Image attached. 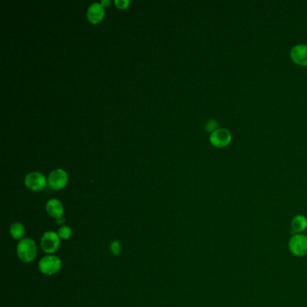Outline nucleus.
<instances>
[{
  "label": "nucleus",
  "instance_id": "f8f14e48",
  "mask_svg": "<svg viewBox=\"0 0 307 307\" xmlns=\"http://www.w3.org/2000/svg\"><path fill=\"white\" fill-rule=\"evenodd\" d=\"M25 233V226L19 221H15L10 226V234L15 240H21Z\"/></svg>",
  "mask_w": 307,
  "mask_h": 307
},
{
  "label": "nucleus",
  "instance_id": "6e6552de",
  "mask_svg": "<svg viewBox=\"0 0 307 307\" xmlns=\"http://www.w3.org/2000/svg\"><path fill=\"white\" fill-rule=\"evenodd\" d=\"M290 58L296 64L307 67V45L297 44L290 50Z\"/></svg>",
  "mask_w": 307,
  "mask_h": 307
},
{
  "label": "nucleus",
  "instance_id": "ddd939ff",
  "mask_svg": "<svg viewBox=\"0 0 307 307\" xmlns=\"http://www.w3.org/2000/svg\"><path fill=\"white\" fill-rule=\"evenodd\" d=\"M58 234L62 240H69L72 235V230H71V227L68 226V225H63L59 229Z\"/></svg>",
  "mask_w": 307,
  "mask_h": 307
},
{
  "label": "nucleus",
  "instance_id": "dca6fc26",
  "mask_svg": "<svg viewBox=\"0 0 307 307\" xmlns=\"http://www.w3.org/2000/svg\"><path fill=\"white\" fill-rule=\"evenodd\" d=\"M115 4L119 9H125L130 4V1H128V0H116Z\"/></svg>",
  "mask_w": 307,
  "mask_h": 307
},
{
  "label": "nucleus",
  "instance_id": "39448f33",
  "mask_svg": "<svg viewBox=\"0 0 307 307\" xmlns=\"http://www.w3.org/2000/svg\"><path fill=\"white\" fill-rule=\"evenodd\" d=\"M232 140V133L226 128H218L216 131L213 132L209 137L212 145L217 148L228 146Z\"/></svg>",
  "mask_w": 307,
  "mask_h": 307
},
{
  "label": "nucleus",
  "instance_id": "9b49d317",
  "mask_svg": "<svg viewBox=\"0 0 307 307\" xmlns=\"http://www.w3.org/2000/svg\"><path fill=\"white\" fill-rule=\"evenodd\" d=\"M291 228L294 232L302 233L307 229V218L303 215H297L294 217L291 221Z\"/></svg>",
  "mask_w": 307,
  "mask_h": 307
},
{
  "label": "nucleus",
  "instance_id": "1a4fd4ad",
  "mask_svg": "<svg viewBox=\"0 0 307 307\" xmlns=\"http://www.w3.org/2000/svg\"><path fill=\"white\" fill-rule=\"evenodd\" d=\"M105 10L100 3H94L88 7L87 12L88 19L92 24H98L104 18Z\"/></svg>",
  "mask_w": 307,
  "mask_h": 307
},
{
  "label": "nucleus",
  "instance_id": "f03ea898",
  "mask_svg": "<svg viewBox=\"0 0 307 307\" xmlns=\"http://www.w3.org/2000/svg\"><path fill=\"white\" fill-rule=\"evenodd\" d=\"M39 270L47 276L54 275L61 268V261L55 255H48L43 258L38 264Z\"/></svg>",
  "mask_w": 307,
  "mask_h": 307
},
{
  "label": "nucleus",
  "instance_id": "9d476101",
  "mask_svg": "<svg viewBox=\"0 0 307 307\" xmlns=\"http://www.w3.org/2000/svg\"><path fill=\"white\" fill-rule=\"evenodd\" d=\"M46 211L48 215L51 217H53L55 220H58L60 218H62L64 208L61 204V202L55 198L50 199L46 204Z\"/></svg>",
  "mask_w": 307,
  "mask_h": 307
},
{
  "label": "nucleus",
  "instance_id": "4468645a",
  "mask_svg": "<svg viewBox=\"0 0 307 307\" xmlns=\"http://www.w3.org/2000/svg\"><path fill=\"white\" fill-rule=\"evenodd\" d=\"M110 252L114 256H119L121 254L122 247L118 241H113L110 243Z\"/></svg>",
  "mask_w": 307,
  "mask_h": 307
},
{
  "label": "nucleus",
  "instance_id": "f3484780",
  "mask_svg": "<svg viewBox=\"0 0 307 307\" xmlns=\"http://www.w3.org/2000/svg\"><path fill=\"white\" fill-rule=\"evenodd\" d=\"M109 4H110V1H102L101 2V5H103V6L104 5H108Z\"/></svg>",
  "mask_w": 307,
  "mask_h": 307
},
{
  "label": "nucleus",
  "instance_id": "423d86ee",
  "mask_svg": "<svg viewBox=\"0 0 307 307\" xmlns=\"http://www.w3.org/2000/svg\"><path fill=\"white\" fill-rule=\"evenodd\" d=\"M45 176L40 172H31L25 178V186L32 191H41L46 186Z\"/></svg>",
  "mask_w": 307,
  "mask_h": 307
},
{
  "label": "nucleus",
  "instance_id": "20e7f679",
  "mask_svg": "<svg viewBox=\"0 0 307 307\" xmlns=\"http://www.w3.org/2000/svg\"><path fill=\"white\" fill-rule=\"evenodd\" d=\"M61 245V238L57 232L49 231L44 233L41 239V247L44 252L52 254L58 251Z\"/></svg>",
  "mask_w": 307,
  "mask_h": 307
},
{
  "label": "nucleus",
  "instance_id": "2eb2a0df",
  "mask_svg": "<svg viewBox=\"0 0 307 307\" xmlns=\"http://www.w3.org/2000/svg\"><path fill=\"white\" fill-rule=\"evenodd\" d=\"M217 126H218V124H217V120H215V119H209V120L207 122V124H206V130H207V132H210V134H211L213 132H215L218 129V128H217Z\"/></svg>",
  "mask_w": 307,
  "mask_h": 307
},
{
  "label": "nucleus",
  "instance_id": "a211bd4d",
  "mask_svg": "<svg viewBox=\"0 0 307 307\" xmlns=\"http://www.w3.org/2000/svg\"><path fill=\"white\" fill-rule=\"evenodd\" d=\"M56 222H57V223H62V222H64V219H63V218H60V219L56 220Z\"/></svg>",
  "mask_w": 307,
  "mask_h": 307
},
{
  "label": "nucleus",
  "instance_id": "7ed1b4c3",
  "mask_svg": "<svg viewBox=\"0 0 307 307\" xmlns=\"http://www.w3.org/2000/svg\"><path fill=\"white\" fill-rule=\"evenodd\" d=\"M289 251L297 257H305L307 255V236L303 233L293 235L288 242Z\"/></svg>",
  "mask_w": 307,
  "mask_h": 307
},
{
  "label": "nucleus",
  "instance_id": "0eeeda50",
  "mask_svg": "<svg viewBox=\"0 0 307 307\" xmlns=\"http://www.w3.org/2000/svg\"><path fill=\"white\" fill-rule=\"evenodd\" d=\"M48 184L54 190H60L68 183V175L61 169H58L50 173L48 176Z\"/></svg>",
  "mask_w": 307,
  "mask_h": 307
},
{
  "label": "nucleus",
  "instance_id": "f257e3e1",
  "mask_svg": "<svg viewBox=\"0 0 307 307\" xmlns=\"http://www.w3.org/2000/svg\"><path fill=\"white\" fill-rule=\"evenodd\" d=\"M16 253L21 262L24 263L34 262L37 255V245L36 242L30 238L22 239L16 247Z\"/></svg>",
  "mask_w": 307,
  "mask_h": 307
}]
</instances>
